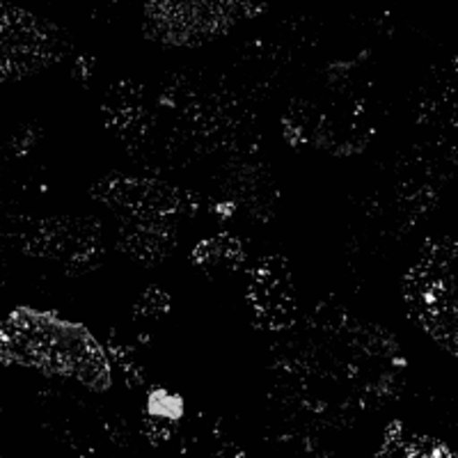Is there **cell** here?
Instances as JSON below:
<instances>
[{
	"label": "cell",
	"instance_id": "6da1fadb",
	"mask_svg": "<svg viewBox=\"0 0 458 458\" xmlns=\"http://www.w3.org/2000/svg\"><path fill=\"white\" fill-rule=\"evenodd\" d=\"M3 355L55 376H73L92 390L110 383L108 360L83 326L35 310H16L3 326Z\"/></svg>",
	"mask_w": 458,
	"mask_h": 458
},
{
	"label": "cell",
	"instance_id": "7a4b0ae2",
	"mask_svg": "<svg viewBox=\"0 0 458 458\" xmlns=\"http://www.w3.org/2000/svg\"><path fill=\"white\" fill-rule=\"evenodd\" d=\"M456 245L436 241L403 282V296L417 326H422L437 344L456 353Z\"/></svg>",
	"mask_w": 458,
	"mask_h": 458
},
{
	"label": "cell",
	"instance_id": "3957f363",
	"mask_svg": "<svg viewBox=\"0 0 458 458\" xmlns=\"http://www.w3.org/2000/svg\"><path fill=\"white\" fill-rule=\"evenodd\" d=\"M92 195L129 218H174L195 208L193 195L147 177L110 174L92 188Z\"/></svg>",
	"mask_w": 458,
	"mask_h": 458
},
{
	"label": "cell",
	"instance_id": "277c9868",
	"mask_svg": "<svg viewBox=\"0 0 458 458\" xmlns=\"http://www.w3.org/2000/svg\"><path fill=\"white\" fill-rule=\"evenodd\" d=\"M248 305L259 328L284 330L292 326L296 318V289L284 257H264L252 268Z\"/></svg>",
	"mask_w": 458,
	"mask_h": 458
},
{
	"label": "cell",
	"instance_id": "5b68a950",
	"mask_svg": "<svg viewBox=\"0 0 458 458\" xmlns=\"http://www.w3.org/2000/svg\"><path fill=\"white\" fill-rule=\"evenodd\" d=\"M26 250L48 259L64 261L69 271L79 273L97 261L99 252V234L92 220L55 218L37 223L32 241Z\"/></svg>",
	"mask_w": 458,
	"mask_h": 458
},
{
	"label": "cell",
	"instance_id": "8992f818",
	"mask_svg": "<svg viewBox=\"0 0 458 458\" xmlns=\"http://www.w3.org/2000/svg\"><path fill=\"white\" fill-rule=\"evenodd\" d=\"M57 35L53 26L39 21L32 14L19 12L10 7L5 12V23H3V67H10L14 76V69L19 67L21 73H32L42 69L44 64L57 55Z\"/></svg>",
	"mask_w": 458,
	"mask_h": 458
},
{
	"label": "cell",
	"instance_id": "52a82bcc",
	"mask_svg": "<svg viewBox=\"0 0 458 458\" xmlns=\"http://www.w3.org/2000/svg\"><path fill=\"white\" fill-rule=\"evenodd\" d=\"M126 255L142 264H161L177 245V225L172 218H129L120 229Z\"/></svg>",
	"mask_w": 458,
	"mask_h": 458
},
{
	"label": "cell",
	"instance_id": "ba28073f",
	"mask_svg": "<svg viewBox=\"0 0 458 458\" xmlns=\"http://www.w3.org/2000/svg\"><path fill=\"white\" fill-rule=\"evenodd\" d=\"M193 261L208 277L220 280L239 271L245 261V252L234 236L220 234L202 241L193 250Z\"/></svg>",
	"mask_w": 458,
	"mask_h": 458
},
{
	"label": "cell",
	"instance_id": "9c48e42d",
	"mask_svg": "<svg viewBox=\"0 0 458 458\" xmlns=\"http://www.w3.org/2000/svg\"><path fill=\"white\" fill-rule=\"evenodd\" d=\"M167 305H170V298H167L165 292L151 286L147 289L145 296L140 298V302L136 305V317L145 318V321H151V318H161L163 314L167 312Z\"/></svg>",
	"mask_w": 458,
	"mask_h": 458
}]
</instances>
